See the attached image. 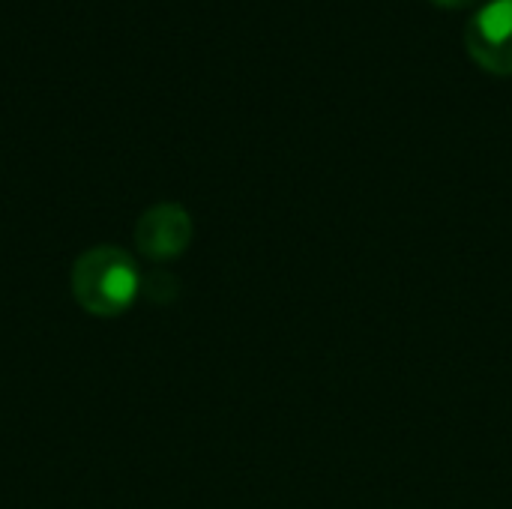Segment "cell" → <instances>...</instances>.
I'll return each instance as SVG.
<instances>
[{
    "instance_id": "obj_3",
    "label": "cell",
    "mask_w": 512,
    "mask_h": 509,
    "mask_svg": "<svg viewBox=\"0 0 512 509\" xmlns=\"http://www.w3.org/2000/svg\"><path fill=\"white\" fill-rule=\"evenodd\" d=\"M192 243V216L180 204H156L135 225V246L150 261H171Z\"/></svg>"
},
{
    "instance_id": "obj_4",
    "label": "cell",
    "mask_w": 512,
    "mask_h": 509,
    "mask_svg": "<svg viewBox=\"0 0 512 509\" xmlns=\"http://www.w3.org/2000/svg\"><path fill=\"white\" fill-rule=\"evenodd\" d=\"M432 3L447 6V9H462V6H471V3H477V0H432Z\"/></svg>"
},
{
    "instance_id": "obj_1",
    "label": "cell",
    "mask_w": 512,
    "mask_h": 509,
    "mask_svg": "<svg viewBox=\"0 0 512 509\" xmlns=\"http://www.w3.org/2000/svg\"><path fill=\"white\" fill-rule=\"evenodd\" d=\"M72 294L96 318L123 315L141 291V276L129 252L117 246L87 249L72 267Z\"/></svg>"
},
{
    "instance_id": "obj_2",
    "label": "cell",
    "mask_w": 512,
    "mask_h": 509,
    "mask_svg": "<svg viewBox=\"0 0 512 509\" xmlns=\"http://www.w3.org/2000/svg\"><path fill=\"white\" fill-rule=\"evenodd\" d=\"M468 54L495 75H512V0H492L465 27Z\"/></svg>"
}]
</instances>
